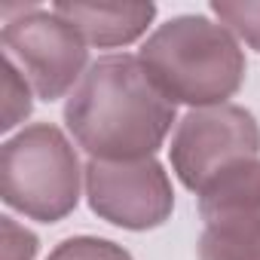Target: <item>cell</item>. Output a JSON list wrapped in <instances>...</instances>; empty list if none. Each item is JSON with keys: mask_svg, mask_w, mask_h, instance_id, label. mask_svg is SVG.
<instances>
[{"mask_svg": "<svg viewBox=\"0 0 260 260\" xmlns=\"http://www.w3.org/2000/svg\"><path fill=\"white\" fill-rule=\"evenodd\" d=\"M172 122L175 104L125 52L92 61L64 104V125L89 159H147L162 147Z\"/></svg>", "mask_w": 260, "mask_h": 260, "instance_id": "6da1fadb", "label": "cell"}, {"mask_svg": "<svg viewBox=\"0 0 260 260\" xmlns=\"http://www.w3.org/2000/svg\"><path fill=\"white\" fill-rule=\"evenodd\" d=\"M4 223V260H34L37 257V236L25 226H19L13 217H0Z\"/></svg>", "mask_w": 260, "mask_h": 260, "instance_id": "4fadbf2b", "label": "cell"}, {"mask_svg": "<svg viewBox=\"0 0 260 260\" xmlns=\"http://www.w3.org/2000/svg\"><path fill=\"white\" fill-rule=\"evenodd\" d=\"M4 58H10L43 101L61 98L89 61L86 37L55 10L34 7L4 22ZM77 89V86H74Z\"/></svg>", "mask_w": 260, "mask_h": 260, "instance_id": "5b68a950", "label": "cell"}, {"mask_svg": "<svg viewBox=\"0 0 260 260\" xmlns=\"http://www.w3.org/2000/svg\"><path fill=\"white\" fill-rule=\"evenodd\" d=\"M31 107H34V101H31L28 80L10 58H4V122H0V128L4 132L16 128L31 113Z\"/></svg>", "mask_w": 260, "mask_h": 260, "instance_id": "7c38bea8", "label": "cell"}, {"mask_svg": "<svg viewBox=\"0 0 260 260\" xmlns=\"http://www.w3.org/2000/svg\"><path fill=\"white\" fill-rule=\"evenodd\" d=\"M138 61L172 104H226L245 83V52L230 28L205 16H178L159 25Z\"/></svg>", "mask_w": 260, "mask_h": 260, "instance_id": "7a4b0ae2", "label": "cell"}, {"mask_svg": "<svg viewBox=\"0 0 260 260\" xmlns=\"http://www.w3.org/2000/svg\"><path fill=\"white\" fill-rule=\"evenodd\" d=\"M196 254L199 260H260V217L205 223Z\"/></svg>", "mask_w": 260, "mask_h": 260, "instance_id": "9c48e42d", "label": "cell"}, {"mask_svg": "<svg viewBox=\"0 0 260 260\" xmlns=\"http://www.w3.org/2000/svg\"><path fill=\"white\" fill-rule=\"evenodd\" d=\"M89 208L122 230H153L172 217L175 190L169 172L153 159H89L83 169Z\"/></svg>", "mask_w": 260, "mask_h": 260, "instance_id": "8992f818", "label": "cell"}, {"mask_svg": "<svg viewBox=\"0 0 260 260\" xmlns=\"http://www.w3.org/2000/svg\"><path fill=\"white\" fill-rule=\"evenodd\" d=\"M211 13L223 28H230V34L242 37L251 49L260 52V0H214Z\"/></svg>", "mask_w": 260, "mask_h": 260, "instance_id": "30bf717a", "label": "cell"}, {"mask_svg": "<svg viewBox=\"0 0 260 260\" xmlns=\"http://www.w3.org/2000/svg\"><path fill=\"white\" fill-rule=\"evenodd\" d=\"M196 196L205 223L260 217V159H242L223 169Z\"/></svg>", "mask_w": 260, "mask_h": 260, "instance_id": "ba28073f", "label": "cell"}, {"mask_svg": "<svg viewBox=\"0 0 260 260\" xmlns=\"http://www.w3.org/2000/svg\"><path fill=\"white\" fill-rule=\"evenodd\" d=\"M169 153L181 184L199 193L223 169L260 156V125L239 104L193 107L178 122Z\"/></svg>", "mask_w": 260, "mask_h": 260, "instance_id": "277c9868", "label": "cell"}, {"mask_svg": "<svg viewBox=\"0 0 260 260\" xmlns=\"http://www.w3.org/2000/svg\"><path fill=\"white\" fill-rule=\"evenodd\" d=\"M46 260H135V257L116 242L95 239V236H74L55 245Z\"/></svg>", "mask_w": 260, "mask_h": 260, "instance_id": "8fae6325", "label": "cell"}, {"mask_svg": "<svg viewBox=\"0 0 260 260\" xmlns=\"http://www.w3.org/2000/svg\"><path fill=\"white\" fill-rule=\"evenodd\" d=\"M52 10L68 19L86 37V43L101 49L135 43L156 19L153 4H132V0H58Z\"/></svg>", "mask_w": 260, "mask_h": 260, "instance_id": "52a82bcc", "label": "cell"}, {"mask_svg": "<svg viewBox=\"0 0 260 260\" xmlns=\"http://www.w3.org/2000/svg\"><path fill=\"white\" fill-rule=\"evenodd\" d=\"M80 159L52 122L25 125L0 147V196L31 220L55 223L80 202Z\"/></svg>", "mask_w": 260, "mask_h": 260, "instance_id": "3957f363", "label": "cell"}]
</instances>
